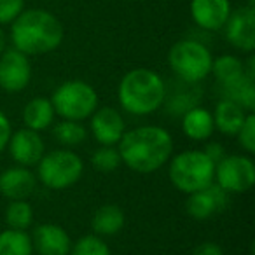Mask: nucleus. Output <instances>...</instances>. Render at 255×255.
Returning a JSON list of instances; mask_svg holds the SVG:
<instances>
[{"label": "nucleus", "mask_w": 255, "mask_h": 255, "mask_svg": "<svg viewBox=\"0 0 255 255\" xmlns=\"http://www.w3.org/2000/svg\"><path fill=\"white\" fill-rule=\"evenodd\" d=\"M91 133L100 145H117L126 131V124L119 112L114 107H102L89 117Z\"/></svg>", "instance_id": "obj_12"}, {"label": "nucleus", "mask_w": 255, "mask_h": 255, "mask_svg": "<svg viewBox=\"0 0 255 255\" xmlns=\"http://www.w3.org/2000/svg\"><path fill=\"white\" fill-rule=\"evenodd\" d=\"M185 210L194 220H208L215 213L222 212L229 203V194L217 184L208 185L206 189L187 194Z\"/></svg>", "instance_id": "obj_13"}, {"label": "nucleus", "mask_w": 255, "mask_h": 255, "mask_svg": "<svg viewBox=\"0 0 255 255\" xmlns=\"http://www.w3.org/2000/svg\"><path fill=\"white\" fill-rule=\"evenodd\" d=\"M37 189V177L25 166L7 168L0 173V194L4 198L16 201V199H28Z\"/></svg>", "instance_id": "obj_15"}, {"label": "nucleus", "mask_w": 255, "mask_h": 255, "mask_svg": "<svg viewBox=\"0 0 255 255\" xmlns=\"http://www.w3.org/2000/svg\"><path fill=\"white\" fill-rule=\"evenodd\" d=\"M84 161L72 149L44 152L37 163V180L51 191H65L81 180Z\"/></svg>", "instance_id": "obj_5"}, {"label": "nucleus", "mask_w": 255, "mask_h": 255, "mask_svg": "<svg viewBox=\"0 0 255 255\" xmlns=\"http://www.w3.org/2000/svg\"><path fill=\"white\" fill-rule=\"evenodd\" d=\"M240 145L247 150L248 154L255 152V116L254 112H248L245 117V123L241 124L240 131L236 133Z\"/></svg>", "instance_id": "obj_28"}, {"label": "nucleus", "mask_w": 255, "mask_h": 255, "mask_svg": "<svg viewBox=\"0 0 255 255\" xmlns=\"http://www.w3.org/2000/svg\"><path fill=\"white\" fill-rule=\"evenodd\" d=\"M222 96L227 100H233L238 105L243 107L247 112H254L255 109V81L247 75L234 79L227 84H220Z\"/></svg>", "instance_id": "obj_21"}, {"label": "nucleus", "mask_w": 255, "mask_h": 255, "mask_svg": "<svg viewBox=\"0 0 255 255\" xmlns=\"http://www.w3.org/2000/svg\"><path fill=\"white\" fill-rule=\"evenodd\" d=\"M32 238L26 231L5 229L0 233V255H32Z\"/></svg>", "instance_id": "obj_23"}, {"label": "nucleus", "mask_w": 255, "mask_h": 255, "mask_svg": "<svg viewBox=\"0 0 255 255\" xmlns=\"http://www.w3.org/2000/svg\"><path fill=\"white\" fill-rule=\"evenodd\" d=\"M213 56L198 40H178L168 53V65L180 81L198 84L212 74Z\"/></svg>", "instance_id": "obj_7"}, {"label": "nucleus", "mask_w": 255, "mask_h": 255, "mask_svg": "<svg viewBox=\"0 0 255 255\" xmlns=\"http://www.w3.org/2000/svg\"><path fill=\"white\" fill-rule=\"evenodd\" d=\"M220 189L227 194H241L254 187L255 184V163L250 156L231 154L224 156L215 164V178Z\"/></svg>", "instance_id": "obj_8"}, {"label": "nucleus", "mask_w": 255, "mask_h": 255, "mask_svg": "<svg viewBox=\"0 0 255 255\" xmlns=\"http://www.w3.org/2000/svg\"><path fill=\"white\" fill-rule=\"evenodd\" d=\"M56 116L82 123L98 109V93L84 81H67L54 89L51 96Z\"/></svg>", "instance_id": "obj_6"}, {"label": "nucleus", "mask_w": 255, "mask_h": 255, "mask_svg": "<svg viewBox=\"0 0 255 255\" xmlns=\"http://www.w3.org/2000/svg\"><path fill=\"white\" fill-rule=\"evenodd\" d=\"M32 247L39 255H70L72 240L58 224H40L33 229Z\"/></svg>", "instance_id": "obj_14"}, {"label": "nucleus", "mask_w": 255, "mask_h": 255, "mask_svg": "<svg viewBox=\"0 0 255 255\" xmlns=\"http://www.w3.org/2000/svg\"><path fill=\"white\" fill-rule=\"evenodd\" d=\"M33 222V208L26 199L11 201L5 208V224L9 229L26 231Z\"/></svg>", "instance_id": "obj_25"}, {"label": "nucleus", "mask_w": 255, "mask_h": 255, "mask_svg": "<svg viewBox=\"0 0 255 255\" xmlns=\"http://www.w3.org/2000/svg\"><path fill=\"white\" fill-rule=\"evenodd\" d=\"M32 81V65L26 54L18 49H7L0 54V89L19 93Z\"/></svg>", "instance_id": "obj_9"}, {"label": "nucleus", "mask_w": 255, "mask_h": 255, "mask_svg": "<svg viewBox=\"0 0 255 255\" xmlns=\"http://www.w3.org/2000/svg\"><path fill=\"white\" fill-rule=\"evenodd\" d=\"M117 98L128 114L149 116L164 105L166 82L150 68H133L121 79Z\"/></svg>", "instance_id": "obj_3"}, {"label": "nucleus", "mask_w": 255, "mask_h": 255, "mask_svg": "<svg viewBox=\"0 0 255 255\" xmlns=\"http://www.w3.org/2000/svg\"><path fill=\"white\" fill-rule=\"evenodd\" d=\"M91 164L100 173H110V171L117 170V168L123 164V161H121L119 150L114 145H100L98 149L93 152Z\"/></svg>", "instance_id": "obj_26"}, {"label": "nucleus", "mask_w": 255, "mask_h": 255, "mask_svg": "<svg viewBox=\"0 0 255 255\" xmlns=\"http://www.w3.org/2000/svg\"><path fill=\"white\" fill-rule=\"evenodd\" d=\"M25 0H0V25L12 23L23 12Z\"/></svg>", "instance_id": "obj_29"}, {"label": "nucleus", "mask_w": 255, "mask_h": 255, "mask_svg": "<svg viewBox=\"0 0 255 255\" xmlns=\"http://www.w3.org/2000/svg\"><path fill=\"white\" fill-rule=\"evenodd\" d=\"M229 0H192L191 16L203 30H220L231 16Z\"/></svg>", "instance_id": "obj_16"}, {"label": "nucleus", "mask_w": 255, "mask_h": 255, "mask_svg": "<svg viewBox=\"0 0 255 255\" xmlns=\"http://www.w3.org/2000/svg\"><path fill=\"white\" fill-rule=\"evenodd\" d=\"M70 255H112L110 248L102 236L96 234H86V236L79 238L75 243H72Z\"/></svg>", "instance_id": "obj_27"}, {"label": "nucleus", "mask_w": 255, "mask_h": 255, "mask_svg": "<svg viewBox=\"0 0 255 255\" xmlns=\"http://www.w3.org/2000/svg\"><path fill=\"white\" fill-rule=\"evenodd\" d=\"M5 44H7V37H5V32L0 26V54L5 51Z\"/></svg>", "instance_id": "obj_33"}, {"label": "nucleus", "mask_w": 255, "mask_h": 255, "mask_svg": "<svg viewBox=\"0 0 255 255\" xmlns=\"http://www.w3.org/2000/svg\"><path fill=\"white\" fill-rule=\"evenodd\" d=\"M56 112L51 103L49 98L44 96H37V98L30 100L23 109V123L25 128L33 129V131H46L47 128L53 124Z\"/></svg>", "instance_id": "obj_19"}, {"label": "nucleus", "mask_w": 255, "mask_h": 255, "mask_svg": "<svg viewBox=\"0 0 255 255\" xmlns=\"http://www.w3.org/2000/svg\"><path fill=\"white\" fill-rule=\"evenodd\" d=\"M226 39L233 47L243 53L255 49V9L247 5L231 12L226 25Z\"/></svg>", "instance_id": "obj_11"}, {"label": "nucleus", "mask_w": 255, "mask_h": 255, "mask_svg": "<svg viewBox=\"0 0 255 255\" xmlns=\"http://www.w3.org/2000/svg\"><path fill=\"white\" fill-rule=\"evenodd\" d=\"M192 255H224L220 245L213 243V241H205V243L198 245L192 252Z\"/></svg>", "instance_id": "obj_31"}, {"label": "nucleus", "mask_w": 255, "mask_h": 255, "mask_svg": "<svg viewBox=\"0 0 255 255\" xmlns=\"http://www.w3.org/2000/svg\"><path fill=\"white\" fill-rule=\"evenodd\" d=\"M11 42L26 56L47 54L63 42V25L44 9H28L11 23Z\"/></svg>", "instance_id": "obj_2"}, {"label": "nucleus", "mask_w": 255, "mask_h": 255, "mask_svg": "<svg viewBox=\"0 0 255 255\" xmlns=\"http://www.w3.org/2000/svg\"><path fill=\"white\" fill-rule=\"evenodd\" d=\"M168 163H170L168 177H170L171 184L184 194L203 191L213 184L215 164L203 150H184V152L170 157Z\"/></svg>", "instance_id": "obj_4"}, {"label": "nucleus", "mask_w": 255, "mask_h": 255, "mask_svg": "<svg viewBox=\"0 0 255 255\" xmlns=\"http://www.w3.org/2000/svg\"><path fill=\"white\" fill-rule=\"evenodd\" d=\"M121 161L136 173L149 175L163 168L173 154V138L161 126L133 128L117 143Z\"/></svg>", "instance_id": "obj_1"}, {"label": "nucleus", "mask_w": 255, "mask_h": 255, "mask_svg": "<svg viewBox=\"0 0 255 255\" xmlns=\"http://www.w3.org/2000/svg\"><path fill=\"white\" fill-rule=\"evenodd\" d=\"M182 131L192 142H205L215 131L213 116L205 107H192L182 114Z\"/></svg>", "instance_id": "obj_17"}, {"label": "nucleus", "mask_w": 255, "mask_h": 255, "mask_svg": "<svg viewBox=\"0 0 255 255\" xmlns=\"http://www.w3.org/2000/svg\"><path fill=\"white\" fill-rule=\"evenodd\" d=\"M7 149L11 157L19 166H37L40 157L46 152L44 140L39 131H33L28 128H21L18 131H12L9 136Z\"/></svg>", "instance_id": "obj_10"}, {"label": "nucleus", "mask_w": 255, "mask_h": 255, "mask_svg": "<svg viewBox=\"0 0 255 255\" xmlns=\"http://www.w3.org/2000/svg\"><path fill=\"white\" fill-rule=\"evenodd\" d=\"M247 110L241 105H238L233 100L222 98L217 103L215 110H213V124L215 129H219L222 135L226 136H236V133L240 131L241 124L245 123L247 117Z\"/></svg>", "instance_id": "obj_18"}, {"label": "nucleus", "mask_w": 255, "mask_h": 255, "mask_svg": "<svg viewBox=\"0 0 255 255\" xmlns=\"http://www.w3.org/2000/svg\"><path fill=\"white\" fill-rule=\"evenodd\" d=\"M212 72L219 84H227L245 74V65L240 58L233 56V54H222L213 60Z\"/></svg>", "instance_id": "obj_24"}, {"label": "nucleus", "mask_w": 255, "mask_h": 255, "mask_svg": "<svg viewBox=\"0 0 255 255\" xmlns=\"http://www.w3.org/2000/svg\"><path fill=\"white\" fill-rule=\"evenodd\" d=\"M12 133V126H11V121L9 117L5 116L2 110H0V152L7 147V142H9V136Z\"/></svg>", "instance_id": "obj_30"}, {"label": "nucleus", "mask_w": 255, "mask_h": 255, "mask_svg": "<svg viewBox=\"0 0 255 255\" xmlns=\"http://www.w3.org/2000/svg\"><path fill=\"white\" fill-rule=\"evenodd\" d=\"M203 152H205L206 156L213 161V164H217L220 159H224V156H226V150H224V147L220 145V143H217V142L208 143V145L203 149Z\"/></svg>", "instance_id": "obj_32"}, {"label": "nucleus", "mask_w": 255, "mask_h": 255, "mask_svg": "<svg viewBox=\"0 0 255 255\" xmlns=\"http://www.w3.org/2000/svg\"><path fill=\"white\" fill-rule=\"evenodd\" d=\"M126 224V215L117 205H103L93 213L91 229L96 236H114Z\"/></svg>", "instance_id": "obj_20"}, {"label": "nucleus", "mask_w": 255, "mask_h": 255, "mask_svg": "<svg viewBox=\"0 0 255 255\" xmlns=\"http://www.w3.org/2000/svg\"><path fill=\"white\" fill-rule=\"evenodd\" d=\"M53 136L65 149H74V147H79L81 143L86 142L88 129L82 126V123H77V121L61 119L53 128Z\"/></svg>", "instance_id": "obj_22"}]
</instances>
